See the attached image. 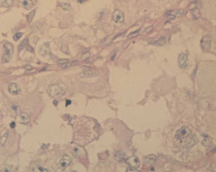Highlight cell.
Segmentation results:
<instances>
[{
  "label": "cell",
  "instance_id": "cell-3",
  "mask_svg": "<svg viewBox=\"0 0 216 172\" xmlns=\"http://www.w3.org/2000/svg\"><path fill=\"white\" fill-rule=\"evenodd\" d=\"M192 133V131L187 126H183L180 128L176 133L175 137L178 140H183L189 138Z\"/></svg>",
  "mask_w": 216,
  "mask_h": 172
},
{
  "label": "cell",
  "instance_id": "cell-25",
  "mask_svg": "<svg viewBox=\"0 0 216 172\" xmlns=\"http://www.w3.org/2000/svg\"><path fill=\"white\" fill-rule=\"evenodd\" d=\"M60 50L61 51H62V52H64V53H66L67 54L69 55V47L67 45H62L60 47Z\"/></svg>",
  "mask_w": 216,
  "mask_h": 172
},
{
  "label": "cell",
  "instance_id": "cell-18",
  "mask_svg": "<svg viewBox=\"0 0 216 172\" xmlns=\"http://www.w3.org/2000/svg\"><path fill=\"white\" fill-rule=\"evenodd\" d=\"M166 43V38L165 37H160V38L155 41L154 43V44L156 46H162L164 45Z\"/></svg>",
  "mask_w": 216,
  "mask_h": 172
},
{
  "label": "cell",
  "instance_id": "cell-37",
  "mask_svg": "<svg viewBox=\"0 0 216 172\" xmlns=\"http://www.w3.org/2000/svg\"><path fill=\"white\" fill-rule=\"evenodd\" d=\"M86 1V0H78V2L80 4H82L84 2Z\"/></svg>",
  "mask_w": 216,
  "mask_h": 172
},
{
  "label": "cell",
  "instance_id": "cell-19",
  "mask_svg": "<svg viewBox=\"0 0 216 172\" xmlns=\"http://www.w3.org/2000/svg\"><path fill=\"white\" fill-rule=\"evenodd\" d=\"M14 0H3L2 3V7H9L13 4Z\"/></svg>",
  "mask_w": 216,
  "mask_h": 172
},
{
  "label": "cell",
  "instance_id": "cell-15",
  "mask_svg": "<svg viewBox=\"0 0 216 172\" xmlns=\"http://www.w3.org/2000/svg\"><path fill=\"white\" fill-rule=\"evenodd\" d=\"M29 44V39L28 38L26 37L22 42H21L19 45L18 46V50L21 51L23 49V48L27 47Z\"/></svg>",
  "mask_w": 216,
  "mask_h": 172
},
{
  "label": "cell",
  "instance_id": "cell-11",
  "mask_svg": "<svg viewBox=\"0 0 216 172\" xmlns=\"http://www.w3.org/2000/svg\"><path fill=\"white\" fill-rule=\"evenodd\" d=\"M156 156L155 154H149L144 157L143 161L146 164H152L156 161Z\"/></svg>",
  "mask_w": 216,
  "mask_h": 172
},
{
  "label": "cell",
  "instance_id": "cell-1",
  "mask_svg": "<svg viewBox=\"0 0 216 172\" xmlns=\"http://www.w3.org/2000/svg\"><path fill=\"white\" fill-rule=\"evenodd\" d=\"M4 47L5 50L2 58V62L3 63H8L10 62L13 57L14 46L12 43L7 41L4 45Z\"/></svg>",
  "mask_w": 216,
  "mask_h": 172
},
{
  "label": "cell",
  "instance_id": "cell-30",
  "mask_svg": "<svg viewBox=\"0 0 216 172\" xmlns=\"http://www.w3.org/2000/svg\"><path fill=\"white\" fill-rule=\"evenodd\" d=\"M153 27L152 26L148 27L145 30V31H144V34H146L149 33L150 32H151L152 31H153Z\"/></svg>",
  "mask_w": 216,
  "mask_h": 172
},
{
  "label": "cell",
  "instance_id": "cell-31",
  "mask_svg": "<svg viewBox=\"0 0 216 172\" xmlns=\"http://www.w3.org/2000/svg\"><path fill=\"white\" fill-rule=\"evenodd\" d=\"M126 171L127 172H140V171L139 170V169H138L137 168L131 167H130L127 168Z\"/></svg>",
  "mask_w": 216,
  "mask_h": 172
},
{
  "label": "cell",
  "instance_id": "cell-29",
  "mask_svg": "<svg viewBox=\"0 0 216 172\" xmlns=\"http://www.w3.org/2000/svg\"><path fill=\"white\" fill-rule=\"evenodd\" d=\"M70 60L69 59H60L59 60L57 63L59 64H62L66 63V62H69Z\"/></svg>",
  "mask_w": 216,
  "mask_h": 172
},
{
  "label": "cell",
  "instance_id": "cell-28",
  "mask_svg": "<svg viewBox=\"0 0 216 172\" xmlns=\"http://www.w3.org/2000/svg\"><path fill=\"white\" fill-rule=\"evenodd\" d=\"M90 56V52H85V53H84V54L82 55V56H81V59L82 60H86L87 59L89 58Z\"/></svg>",
  "mask_w": 216,
  "mask_h": 172
},
{
  "label": "cell",
  "instance_id": "cell-7",
  "mask_svg": "<svg viewBox=\"0 0 216 172\" xmlns=\"http://www.w3.org/2000/svg\"><path fill=\"white\" fill-rule=\"evenodd\" d=\"M112 19L116 23H123L125 20V17L120 11L116 10L112 14Z\"/></svg>",
  "mask_w": 216,
  "mask_h": 172
},
{
  "label": "cell",
  "instance_id": "cell-32",
  "mask_svg": "<svg viewBox=\"0 0 216 172\" xmlns=\"http://www.w3.org/2000/svg\"><path fill=\"white\" fill-rule=\"evenodd\" d=\"M71 65V64L70 63V62H66V63L62 64V65H61L60 67L62 68L65 69L69 67Z\"/></svg>",
  "mask_w": 216,
  "mask_h": 172
},
{
  "label": "cell",
  "instance_id": "cell-23",
  "mask_svg": "<svg viewBox=\"0 0 216 172\" xmlns=\"http://www.w3.org/2000/svg\"><path fill=\"white\" fill-rule=\"evenodd\" d=\"M59 5L61 8H62V9L65 10L69 11L71 9V6L69 4L67 3L61 2L59 3Z\"/></svg>",
  "mask_w": 216,
  "mask_h": 172
},
{
  "label": "cell",
  "instance_id": "cell-17",
  "mask_svg": "<svg viewBox=\"0 0 216 172\" xmlns=\"http://www.w3.org/2000/svg\"><path fill=\"white\" fill-rule=\"evenodd\" d=\"M194 137V135H191L190 138L187 140L186 141H187V144H185V146H186L187 148H190L191 147H192L196 144V138H195Z\"/></svg>",
  "mask_w": 216,
  "mask_h": 172
},
{
  "label": "cell",
  "instance_id": "cell-8",
  "mask_svg": "<svg viewBox=\"0 0 216 172\" xmlns=\"http://www.w3.org/2000/svg\"><path fill=\"white\" fill-rule=\"evenodd\" d=\"M126 162L131 167L137 168L140 165V160L138 157L132 156L129 157L126 161Z\"/></svg>",
  "mask_w": 216,
  "mask_h": 172
},
{
  "label": "cell",
  "instance_id": "cell-9",
  "mask_svg": "<svg viewBox=\"0 0 216 172\" xmlns=\"http://www.w3.org/2000/svg\"><path fill=\"white\" fill-rule=\"evenodd\" d=\"M212 42V38L210 35H206L202 38L201 44L202 48L204 49H208L209 48Z\"/></svg>",
  "mask_w": 216,
  "mask_h": 172
},
{
  "label": "cell",
  "instance_id": "cell-10",
  "mask_svg": "<svg viewBox=\"0 0 216 172\" xmlns=\"http://www.w3.org/2000/svg\"><path fill=\"white\" fill-rule=\"evenodd\" d=\"M187 61V56L185 53H182L179 54L178 57V64L182 69L185 68L186 67Z\"/></svg>",
  "mask_w": 216,
  "mask_h": 172
},
{
  "label": "cell",
  "instance_id": "cell-21",
  "mask_svg": "<svg viewBox=\"0 0 216 172\" xmlns=\"http://www.w3.org/2000/svg\"><path fill=\"white\" fill-rule=\"evenodd\" d=\"M8 133L7 132L5 133L0 138V146L4 145L6 143L7 138H8Z\"/></svg>",
  "mask_w": 216,
  "mask_h": 172
},
{
  "label": "cell",
  "instance_id": "cell-5",
  "mask_svg": "<svg viewBox=\"0 0 216 172\" xmlns=\"http://www.w3.org/2000/svg\"><path fill=\"white\" fill-rule=\"evenodd\" d=\"M8 91L13 95H19L21 92V89L19 84L17 83L12 82L8 85Z\"/></svg>",
  "mask_w": 216,
  "mask_h": 172
},
{
  "label": "cell",
  "instance_id": "cell-6",
  "mask_svg": "<svg viewBox=\"0 0 216 172\" xmlns=\"http://www.w3.org/2000/svg\"><path fill=\"white\" fill-rule=\"evenodd\" d=\"M73 154L77 158H81L86 156V151L84 148L81 146H77L73 149Z\"/></svg>",
  "mask_w": 216,
  "mask_h": 172
},
{
  "label": "cell",
  "instance_id": "cell-20",
  "mask_svg": "<svg viewBox=\"0 0 216 172\" xmlns=\"http://www.w3.org/2000/svg\"><path fill=\"white\" fill-rule=\"evenodd\" d=\"M33 171L34 172H49V170L47 169L44 167H41V166H37L35 167L33 169Z\"/></svg>",
  "mask_w": 216,
  "mask_h": 172
},
{
  "label": "cell",
  "instance_id": "cell-33",
  "mask_svg": "<svg viewBox=\"0 0 216 172\" xmlns=\"http://www.w3.org/2000/svg\"><path fill=\"white\" fill-rule=\"evenodd\" d=\"M27 50L28 51L31 52V53H34V49H33V48L31 46H28L27 47Z\"/></svg>",
  "mask_w": 216,
  "mask_h": 172
},
{
  "label": "cell",
  "instance_id": "cell-12",
  "mask_svg": "<svg viewBox=\"0 0 216 172\" xmlns=\"http://www.w3.org/2000/svg\"><path fill=\"white\" fill-rule=\"evenodd\" d=\"M98 75V73L96 72L91 70H89L84 71L81 72L79 76L81 78H88V77L97 76Z\"/></svg>",
  "mask_w": 216,
  "mask_h": 172
},
{
  "label": "cell",
  "instance_id": "cell-34",
  "mask_svg": "<svg viewBox=\"0 0 216 172\" xmlns=\"http://www.w3.org/2000/svg\"><path fill=\"white\" fill-rule=\"evenodd\" d=\"M130 44V42H125V43L123 45V48H127V47H128V46H129Z\"/></svg>",
  "mask_w": 216,
  "mask_h": 172
},
{
  "label": "cell",
  "instance_id": "cell-36",
  "mask_svg": "<svg viewBox=\"0 0 216 172\" xmlns=\"http://www.w3.org/2000/svg\"><path fill=\"white\" fill-rule=\"evenodd\" d=\"M25 68L26 70H32V67L31 66H30V65H28V66H26V67H25Z\"/></svg>",
  "mask_w": 216,
  "mask_h": 172
},
{
  "label": "cell",
  "instance_id": "cell-35",
  "mask_svg": "<svg viewBox=\"0 0 216 172\" xmlns=\"http://www.w3.org/2000/svg\"><path fill=\"white\" fill-rule=\"evenodd\" d=\"M15 123L14 122H13L11 123L10 125V126L11 128H15Z\"/></svg>",
  "mask_w": 216,
  "mask_h": 172
},
{
  "label": "cell",
  "instance_id": "cell-14",
  "mask_svg": "<svg viewBox=\"0 0 216 172\" xmlns=\"http://www.w3.org/2000/svg\"><path fill=\"white\" fill-rule=\"evenodd\" d=\"M20 116L21 120L22 123L27 125L30 121V118L29 117L26 113L24 112L21 113Z\"/></svg>",
  "mask_w": 216,
  "mask_h": 172
},
{
  "label": "cell",
  "instance_id": "cell-2",
  "mask_svg": "<svg viewBox=\"0 0 216 172\" xmlns=\"http://www.w3.org/2000/svg\"><path fill=\"white\" fill-rule=\"evenodd\" d=\"M47 94L50 97L54 98L61 97L65 94V91L59 85H51L47 90Z\"/></svg>",
  "mask_w": 216,
  "mask_h": 172
},
{
  "label": "cell",
  "instance_id": "cell-38",
  "mask_svg": "<svg viewBox=\"0 0 216 172\" xmlns=\"http://www.w3.org/2000/svg\"><path fill=\"white\" fill-rule=\"evenodd\" d=\"M115 56H116V53L115 54H114L113 56H112V57H111V60H112V61H113L114 59H115Z\"/></svg>",
  "mask_w": 216,
  "mask_h": 172
},
{
  "label": "cell",
  "instance_id": "cell-4",
  "mask_svg": "<svg viewBox=\"0 0 216 172\" xmlns=\"http://www.w3.org/2000/svg\"><path fill=\"white\" fill-rule=\"evenodd\" d=\"M71 161L72 159L67 154L64 155L59 163V169L61 170L65 169L71 163Z\"/></svg>",
  "mask_w": 216,
  "mask_h": 172
},
{
  "label": "cell",
  "instance_id": "cell-13",
  "mask_svg": "<svg viewBox=\"0 0 216 172\" xmlns=\"http://www.w3.org/2000/svg\"><path fill=\"white\" fill-rule=\"evenodd\" d=\"M23 5L24 8L27 10H30L34 6L32 0H25L23 3Z\"/></svg>",
  "mask_w": 216,
  "mask_h": 172
},
{
  "label": "cell",
  "instance_id": "cell-26",
  "mask_svg": "<svg viewBox=\"0 0 216 172\" xmlns=\"http://www.w3.org/2000/svg\"><path fill=\"white\" fill-rule=\"evenodd\" d=\"M23 35V33H16L15 34H14L13 36V39L15 41H18V40H19L22 37Z\"/></svg>",
  "mask_w": 216,
  "mask_h": 172
},
{
  "label": "cell",
  "instance_id": "cell-22",
  "mask_svg": "<svg viewBox=\"0 0 216 172\" xmlns=\"http://www.w3.org/2000/svg\"><path fill=\"white\" fill-rule=\"evenodd\" d=\"M35 13H36V11L35 10H33L31 12H30L28 14V17H27V20H28V22L31 23L32 22L33 17H34Z\"/></svg>",
  "mask_w": 216,
  "mask_h": 172
},
{
  "label": "cell",
  "instance_id": "cell-27",
  "mask_svg": "<svg viewBox=\"0 0 216 172\" xmlns=\"http://www.w3.org/2000/svg\"><path fill=\"white\" fill-rule=\"evenodd\" d=\"M139 35V33L138 31H135V32H133L130 33V34L128 35L127 36V39H130L131 38H134V37H136Z\"/></svg>",
  "mask_w": 216,
  "mask_h": 172
},
{
  "label": "cell",
  "instance_id": "cell-24",
  "mask_svg": "<svg viewBox=\"0 0 216 172\" xmlns=\"http://www.w3.org/2000/svg\"><path fill=\"white\" fill-rule=\"evenodd\" d=\"M184 13V10L182 9H177L175 11L174 15L175 16V17H179L183 15Z\"/></svg>",
  "mask_w": 216,
  "mask_h": 172
},
{
  "label": "cell",
  "instance_id": "cell-16",
  "mask_svg": "<svg viewBox=\"0 0 216 172\" xmlns=\"http://www.w3.org/2000/svg\"><path fill=\"white\" fill-rule=\"evenodd\" d=\"M191 11L192 17L194 19H197L201 17V12L198 9H195Z\"/></svg>",
  "mask_w": 216,
  "mask_h": 172
}]
</instances>
